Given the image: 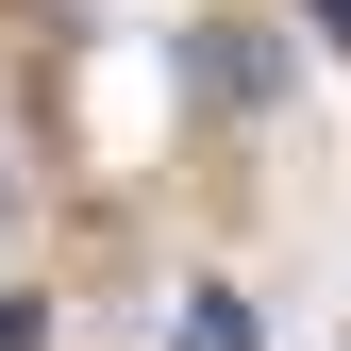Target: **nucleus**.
I'll use <instances>...</instances> for the list:
<instances>
[{
  "instance_id": "nucleus-2",
  "label": "nucleus",
  "mask_w": 351,
  "mask_h": 351,
  "mask_svg": "<svg viewBox=\"0 0 351 351\" xmlns=\"http://www.w3.org/2000/svg\"><path fill=\"white\" fill-rule=\"evenodd\" d=\"M318 34H335V51H351V0H318Z\"/></svg>"
},
{
  "instance_id": "nucleus-1",
  "label": "nucleus",
  "mask_w": 351,
  "mask_h": 351,
  "mask_svg": "<svg viewBox=\"0 0 351 351\" xmlns=\"http://www.w3.org/2000/svg\"><path fill=\"white\" fill-rule=\"evenodd\" d=\"M167 351H251V301L234 285H184V301H167Z\"/></svg>"
}]
</instances>
